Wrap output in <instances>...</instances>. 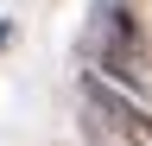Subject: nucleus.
<instances>
[{
  "label": "nucleus",
  "mask_w": 152,
  "mask_h": 146,
  "mask_svg": "<svg viewBox=\"0 0 152 146\" xmlns=\"http://www.w3.org/2000/svg\"><path fill=\"white\" fill-rule=\"evenodd\" d=\"M83 64L95 76L121 83V89H146L152 76V57H146V32H140V13L127 0H102L95 19L83 32Z\"/></svg>",
  "instance_id": "f257e3e1"
},
{
  "label": "nucleus",
  "mask_w": 152,
  "mask_h": 146,
  "mask_svg": "<svg viewBox=\"0 0 152 146\" xmlns=\"http://www.w3.org/2000/svg\"><path fill=\"white\" fill-rule=\"evenodd\" d=\"M76 95H83V134H89V146H152V114H146V102L133 89L83 70Z\"/></svg>",
  "instance_id": "f03ea898"
}]
</instances>
